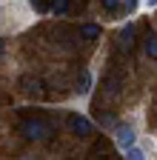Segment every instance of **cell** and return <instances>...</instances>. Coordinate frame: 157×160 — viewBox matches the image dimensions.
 <instances>
[{"label": "cell", "instance_id": "1", "mask_svg": "<svg viewBox=\"0 0 157 160\" xmlns=\"http://www.w3.org/2000/svg\"><path fill=\"white\" fill-rule=\"evenodd\" d=\"M20 132L26 140H49L52 137V126L46 123L43 117H29L20 123Z\"/></svg>", "mask_w": 157, "mask_h": 160}, {"label": "cell", "instance_id": "2", "mask_svg": "<svg viewBox=\"0 0 157 160\" xmlns=\"http://www.w3.org/2000/svg\"><path fill=\"white\" fill-rule=\"evenodd\" d=\"M66 123H69V129H71L77 137H89V134H91V120H89V117L69 114V120H66Z\"/></svg>", "mask_w": 157, "mask_h": 160}, {"label": "cell", "instance_id": "3", "mask_svg": "<svg viewBox=\"0 0 157 160\" xmlns=\"http://www.w3.org/2000/svg\"><path fill=\"white\" fill-rule=\"evenodd\" d=\"M117 46L126 49V52H131V46H134V26H131V23L120 32V37H117Z\"/></svg>", "mask_w": 157, "mask_h": 160}, {"label": "cell", "instance_id": "4", "mask_svg": "<svg viewBox=\"0 0 157 160\" xmlns=\"http://www.w3.org/2000/svg\"><path fill=\"white\" fill-rule=\"evenodd\" d=\"M117 143H120L123 149L134 146V132H131V126H117Z\"/></svg>", "mask_w": 157, "mask_h": 160}, {"label": "cell", "instance_id": "5", "mask_svg": "<svg viewBox=\"0 0 157 160\" xmlns=\"http://www.w3.org/2000/svg\"><path fill=\"white\" fill-rule=\"evenodd\" d=\"M20 83H23V92H26V94H34V97H40V94H43V89H40V80H32V77H23Z\"/></svg>", "mask_w": 157, "mask_h": 160}, {"label": "cell", "instance_id": "6", "mask_svg": "<svg viewBox=\"0 0 157 160\" xmlns=\"http://www.w3.org/2000/svg\"><path fill=\"white\" fill-rule=\"evenodd\" d=\"M80 37H86V40H97V37H100V26H94V23L80 26Z\"/></svg>", "mask_w": 157, "mask_h": 160}, {"label": "cell", "instance_id": "7", "mask_svg": "<svg viewBox=\"0 0 157 160\" xmlns=\"http://www.w3.org/2000/svg\"><path fill=\"white\" fill-rule=\"evenodd\" d=\"M89 89H91V74L89 72H80V77H77V92L89 94Z\"/></svg>", "mask_w": 157, "mask_h": 160}, {"label": "cell", "instance_id": "8", "mask_svg": "<svg viewBox=\"0 0 157 160\" xmlns=\"http://www.w3.org/2000/svg\"><path fill=\"white\" fill-rule=\"evenodd\" d=\"M146 54L157 60V34H154V32H149V34H146Z\"/></svg>", "mask_w": 157, "mask_h": 160}, {"label": "cell", "instance_id": "9", "mask_svg": "<svg viewBox=\"0 0 157 160\" xmlns=\"http://www.w3.org/2000/svg\"><path fill=\"white\" fill-rule=\"evenodd\" d=\"M54 14H66L71 9V0H52V6H49Z\"/></svg>", "mask_w": 157, "mask_h": 160}, {"label": "cell", "instance_id": "10", "mask_svg": "<svg viewBox=\"0 0 157 160\" xmlns=\"http://www.w3.org/2000/svg\"><path fill=\"white\" fill-rule=\"evenodd\" d=\"M126 157H129V160H143L146 154H143L140 149H134V146H129V149H126Z\"/></svg>", "mask_w": 157, "mask_h": 160}, {"label": "cell", "instance_id": "11", "mask_svg": "<svg viewBox=\"0 0 157 160\" xmlns=\"http://www.w3.org/2000/svg\"><path fill=\"white\" fill-rule=\"evenodd\" d=\"M106 89H109L111 94H117V92H120V80H117V77H109V80H106Z\"/></svg>", "mask_w": 157, "mask_h": 160}, {"label": "cell", "instance_id": "12", "mask_svg": "<svg viewBox=\"0 0 157 160\" xmlns=\"http://www.w3.org/2000/svg\"><path fill=\"white\" fill-rule=\"evenodd\" d=\"M29 3H32L37 12H49V0H29Z\"/></svg>", "mask_w": 157, "mask_h": 160}, {"label": "cell", "instance_id": "13", "mask_svg": "<svg viewBox=\"0 0 157 160\" xmlns=\"http://www.w3.org/2000/svg\"><path fill=\"white\" fill-rule=\"evenodd\" d=\"M97 120H100L103 126H114V117H111V114H103V112H100V114H97Z\"/></svg>", "mask_w": 157, "mask_h": 160}, {"label": "cell", "instance_id": "14", "mask_svg": "<svg viewBox=\"0 0 157 160\" xmlns=\"http://www.w3.org/2000/svg\"><path fill=\"white\" fill-rule=\"evenodd\" d=\"M117 6H120V0H103V9L106 12H114Z\"/></svg>", "mask_w": 157, "mask_h": 160}, {"label": "cell", "instance_id": "15", "mask_svg": "<svg viewBox=\"0 0 157 160\" xmlns=\"http://www.w3.org/2000/svg\"><path fill=\"white\" fill-rule=\"evenodd\" d=\"M137 3H140V0H126V12H134V9H137Z\"/></svg>", "mask_w": 157, "mask_h": 160}, {"label": "cell", "instance_id": "16", "mask_svg": "<svg viewBox=\"0 0 157 160\" xmlns=\"http://www.w3.org/2000/svg\"><path fill=\"white\" fill-rule=\"evenodd\" d=\"M3 49H6V40H0V54H3Z\"/></svg>", "mask_w": 157, "mask_h": 160}, {"label": "cell", "instance_id": "17", "mask_svg": "<svg viewBox=\"0 0 157 160\" xmlns=\"http://www.w3.org/2000/svg\"><path fill=\"white\" fill-rule=\"evenodd\" d=\"M154 3H157V0H149V6H154Z\"/></svg>", "mask_w": 157, "mask_h": 160}]
</instances>
